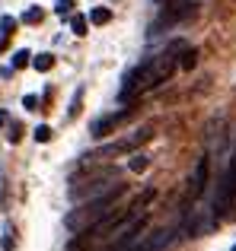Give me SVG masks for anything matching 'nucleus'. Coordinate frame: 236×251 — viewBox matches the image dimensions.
<instances>
[{
    "label": "nucleus",
    "instance_id": "obj_1",
    "mask_svg": "<svg viewBox=\"0 0 236 251\" xmlns=\"http://www.w3.org/2000/svg\"><path fill=\"white\" fill-rule=\"evenodd\" d=\"M124 194H128V184H124V181H115L112 188H106V191H99V194L87 197V203H83V207L70 210V213L64 216V226H67L70 232H83V229H89L93 223H99L102 216L112 213L118 203L124 201Z\"/></svg>",
    "mask_w": 236,
    "mask_h": 251
},
{
    "label": "nucleus",
    "instance_id": "obj_2",
    "mask_svg": "<svg viewBox=\"0 0 236 251\" xmlns=\"http://www.w3.org/2000/svg\"><path fill=\"white\" fill-rule=\"evenodd\" d=\"M195 16H198V3L195 0H173V3H166L160 10V16L153 23V32H166V29H173L179 23H188Z\"/></svg>",
    "mask_w": 236,
    "mask_h": 251
},
{
    "label": "nucleus",
    "instance_id": "obj_3",
    "mask_svg": "<svg viewBox=\"0 0 236 251\" xmlns=\"http://www.w3.org/2000/svg\"><path fill=\"white\" fill-rule=\"evenodd\" d=\"M115 178H118V169L115 166L99 169V172H89L83 181H74V184H70V197H93V194H99V191L112 188Z\"/></svg>",
    "mask_w": 236,
    "mask_h": 251
},
{
    "label": "nucleus",
    "instance_id": "obj_4",
    "mask_svg": "<svg viewBox=\"0 0 236 251\" xmlns=\"http://www.w3.org/2000/svg\"><path fill=\"white\" fill-rule=\"evenodd\" d=\"M153 134H156V130L147 124V127H137L134 134H128L124 140H118V143H112V147H106V150H99V153H89V156H96V159H102V156H121V153L131 156V153H137L144 143L153 140Z\"/></svg>",
    "mask_w": 236,
    "mask_h": 251
},
{
    "label": "nucleus",
    "instance_id": "obj_5",
    "mask_svg": "<svg viewBox=\"0 0 236 251\" xmlns=\"http://www.w3.org/2000/svg\"><path fill=\"white\" fill-rule=\"evenodd\" d=\"M207 181H211V159L207 156H201L198 162H195V172H192V178H188V191H185V213L195 207V203L205 197V188H207Z\"/></svg>",
    "mask_w": 236,
    "mask_h": 251
},
{
    "label": "nucleus",
    "instance_id": "obj_6",
    "mask_svg": "<svg viewBox=\"0 0 236 251\" xmlns=\"http://www.w3.org/2000/svg\"><path fill=\"white\" fill-rule=\"evenodd\" d=\"M233 203H236V172L227 169L224 178H220V184H217V194H214V216H217V220L227 216Z\"/></svg>",
    "mask_w": 236,
    "mask_h": 251
},
{
    "label": "nucleus",
    "instance_id": "obj_7",
    "mask_svg": "<svg viewBox=\"0 0 236 251\" xmlns=\"http://www.w3.org/2000/svg\"><path fill=\"white\" fill-rule=\"evenodd\" d=\"M131 115H134V108H128V105H124L121 111H112V115H106V118H96V121H93V130H89V134H93V137H109L112 130L121 127V124L128 121Z\"/></svg>",
    "mask_w": 236,
    "mask_h": 251
},
{
    "label": "nucleus",
    "instance_id": "obj_8",
    "mask_svg": "<svg viewBox=\"0 0 236 251\" xmlns=\"http://www.w3.org/2000/svg\"><path fill=\"white\" fill-rule=\"evenodd\" d=\"M147 169H150V156H147V153H141V150H137V153L128 156V172H134V175H144Z\"/></svg>",
    "mask_w": 236,
    "mask_h": 251
},
{
    "label": "nucleus",
    "instance_id": "obj_9",
    "mask_svg": "<svg viewBox=\"0 0 236 251\" xmlns=\"http://www.w3.org/2000/svg\"><path fill=\"white\" fill-rule=\"evenodd\" d=\"M67 251H99V245H96V242H89L83 232H74V239L67 242Z\"/></svg>",
    "mask_w": 236,
    "mask_h": 251
},
{
    "label": "nucleus",
    "instance_id": "obj_10",
    "mask_svg": "<svg viewBox=\"0 0 236 251\" xmlns=\"http://www.w3.org/2000/svg\"><path fill=\"white\" fill-rule=\"evenodd\" d=\"M179 67H182V70H195V67H198V51H195V48H182Z\"/></svg>",
    "mask_w": 236,
    "mask_h": 251
},
{
    "label": "nucleus",
    "instance_id": "obj_11",
    "mask_svg": "<svg viewBox=\"0 0 236 251\" xmlns=\"http://www.w3.org/2000/svg\"><path fill=\"white\" fill-rule=\"evenodd\" d=\"M109 19H112V10H109V6H96V10L89 13V23H96V25H106Z\"/></svg>",
    "mask_w": 236,
    "mask_h": 251
},
{
    "label": "nucleus",
    "instance_id": "obj_12",
    "mask_svg": "<svg viewBox=\"0 0 236 251\" xmlns=\"http://www.w3.org/2000/svg\"><path fill=\"white\" fill-rule=\"evenodd\" d=\"M32 67L42 70V74H45V70H51V67H55V54H38L35 61H32Z\"/></svg>",
    "mask_w": 236,
    "mask_h": 251
},
{
    "label": "nucleus",
    "instance_id": "obj_13",
    "mask_svg": "<svg viewBox=\"0 0 236 251\" xmlns=\"http://www.w3.org/2000/svg\"><path fill=\"white\" fill-rule=\"evenodd\" d=\"M26 64H32V51H16V57H13V70L26 67Z\"/></svg>",
    "mask_w": 236,
    "mask_h": 251
},
{
    "label": "nucleus",
    "instance_id": "obj_14",
    "mask_svg": "<svg viewBox=\"0 0 236 251\" xmlns=\"http://www.w3.org/2000/svg\"><path fill=\"white\" fill-rule=\"evenodd\" d=\"M70 29H74V35H87V16H74Z\"/></svg>",
    "mask_w": 236,
    "mask_h": 251
},
{
    "label": "nucleus",
    "instance_id": "obj_15",
    "mask_svg": "<svg viewBox=\"0 0 236 251\" xmlns=\"http://www.w3.org/2000/svg\"><path fill=\"white\" fill-rule=\"evenodd\" d=\"M35 140L38 143H48L51 140V127H48V124H38V127H35Z\"/></svg>",
    "mask_w": 236,
    "mask_h": 251
},
{
    "label": "nucleus",
    "instance_id": "obj_16",
    "mask_svg": "<svg viewBox=\"0 0 236 251\" xmlns=\"http://www.w3.org/2000/svg\"><path fill=\"white\" fill-rule=\"evenodd\" d=\"M42 16H45V13H42V10H38V6H32V10H29V13H26V16H23V19H26V23H42Z\"/></svg>",
    "mask_w": 236,
    "mask_h": 251
},
{
    "label": "nucleus",
    "instance_id": "obj_17",
    "mask_svg": "<svg viewBox=\"0 0 236 251\" xmlns=\"http://www.w3.org/2000/svg\"><path fill=\"white\" fill-rule=\"evenodd\" d=\"M23 105H26L29 111H35V108H38V99H35V96H26V99H23Z\"/></svg>",
    "mask_w": 236,
    "mask_h": 251
},
{
    "label": "nucleus",
    "instance_id": "obj_18",
    "mask_svg": "<svg viewBox=\"0 0 236 251\" xmlns=\"http://www.w3.org/2000/svg\"><path fill=\"white\" fill-rule=\"evenodd\" d=\"M6 121V111H0V124H3Z\"/></svg>",
    "mask_w": 236,
    "mask_h": 251
},
{
    "label": "nucleus",
    "instance_id": "obj_19",
    "mask_svg": "<svg viewBox=\"0 0 236 251\" xmlns=\"http://www.w3.org/2000/svg\"><path fill=\"white\" fill-rule=\"evenodd\" d=\"M233 251H236V245H233Z\"/></svg>",
    "mask_w": 236,
    "mask_h": 251
}]
</instances>
